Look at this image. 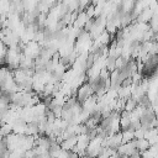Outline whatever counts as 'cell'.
Here are the masks:
<instances>
[{
    "label": "cell",
    "instance_id": "1",
    "mask_svg": "<svg viewBox=\"0 0 158 158\" xmlns=\"http://www.w3.org/2000/svg\"><path fill=\"white\" fill-rule=\"evenodd\" d=\"M135 151H136V147H135L133 139H132V141H128V142H122V143L116 148L117 154H118V156H122V157H130Z\"/></svg>",
    "mask_w": 158,
    "mask_h": 158
},
{
    "label": "cell",
    "instance_id": "2",
    "mask_svg": "<svg viewBox=\"0 0 158 158\" xmlns=\"http://www.w3.org/2000/svg\"><path fill=\"white\" fill-rule=\"evenodd\" d=\"M75 94H77V98H75V99H77L79 102H81L84 99H86L88 96L93 95V94H94V90H93L90 83H83L81 85H79V89L77 90Z\"/></svg>",
    "mask_w": 158,
    "mask_h": 158
},
{
    "label": "cell",
    "instance_id": "3",
    "mask_svg": "<svg viewBox=\"0 0 158 158\" xmlns=\"http://www.w3.org/2000/svg\"><path fill=\"white\" fill-rule=\"evenodd\" d=\"M133 142H135L136 149L139 151V152H142V151H144L149 147V143L146 138H133Z\"/></svg>",
    "mask_w": 158,
    "mask_h": 158
},
{
    "label": "cell",
    "instance_id": "4",
    "mask_svg": "<svg viewBox=\"0 0 158 158\" xmlns=\"http://www.w3.org/2000/svg\"><path fill=\"white\" fill-rule=\"evenodd\" d=\"M121 136H122V142H128V141H132L135 137H133V130L132 128H125L121 131Z\"/></svg>",
    "mask_w": 158,
    "mask_h": 158
},
{
    "label": "cell",
    "instance_id": "5",
    "mask_svg": "<svg viewBox=\"0 0 158 158\" xmlns=\"http://www.w3.org/2000/svg\"><path fill=\"white\" fill-rule=\"evenodd\" d=\"M136 105H137V101L132 98V96H130V98H127L126 100H125V105H123V110H126V111H132L135 107H136Z\"/></svg>",
    "mask_w": 158,
    "mask_h": 158
},
{
    "label": "cell",
    "instance_id": "6",
    "mask_svg": "<svg viewBox=\"0 0 158 158\" xmlns=\"http://www.w3.org/2000/svg\"><path fill=\"white\" fill-rule=\"evenodd\" d=\"M0 132L5 136H7L9 133L12 132V125L9 123V122H1V126H0Z\"/></svg>",
    "mask_w": 158,
    "mask_h": 158
},
{
    "label": "cell",
    "instance_id": "7",
    "mask_svg": "<svg viewBox=\"0 0 158 158\" xmlns=\"http://www.w3.org/2000/svg\"><path fill=\"white\" fill-rule=\"evenodd\" d=\"M7 48H9V47L0 40V56H1V57H5V54H6V52H7Z\"/></svg>",
    "mask_w": 158,
    "mask_h": 158
},
{
    "label": "cell",
    "instance_id": "8",
    "mask_svg": "<svg viewBox=\"0 0 158 158\" xmlns=\"http://www.w3.org/2000/svg\"><path fill=\"white\" fill-rule=\"evenodd\" d=\"M2 138H4V135H2V133H1V132H0V141H1V139H2Z\"/></svg>",
    "mask_w": 158,
    "mask_h": 158
}]
</instances>
